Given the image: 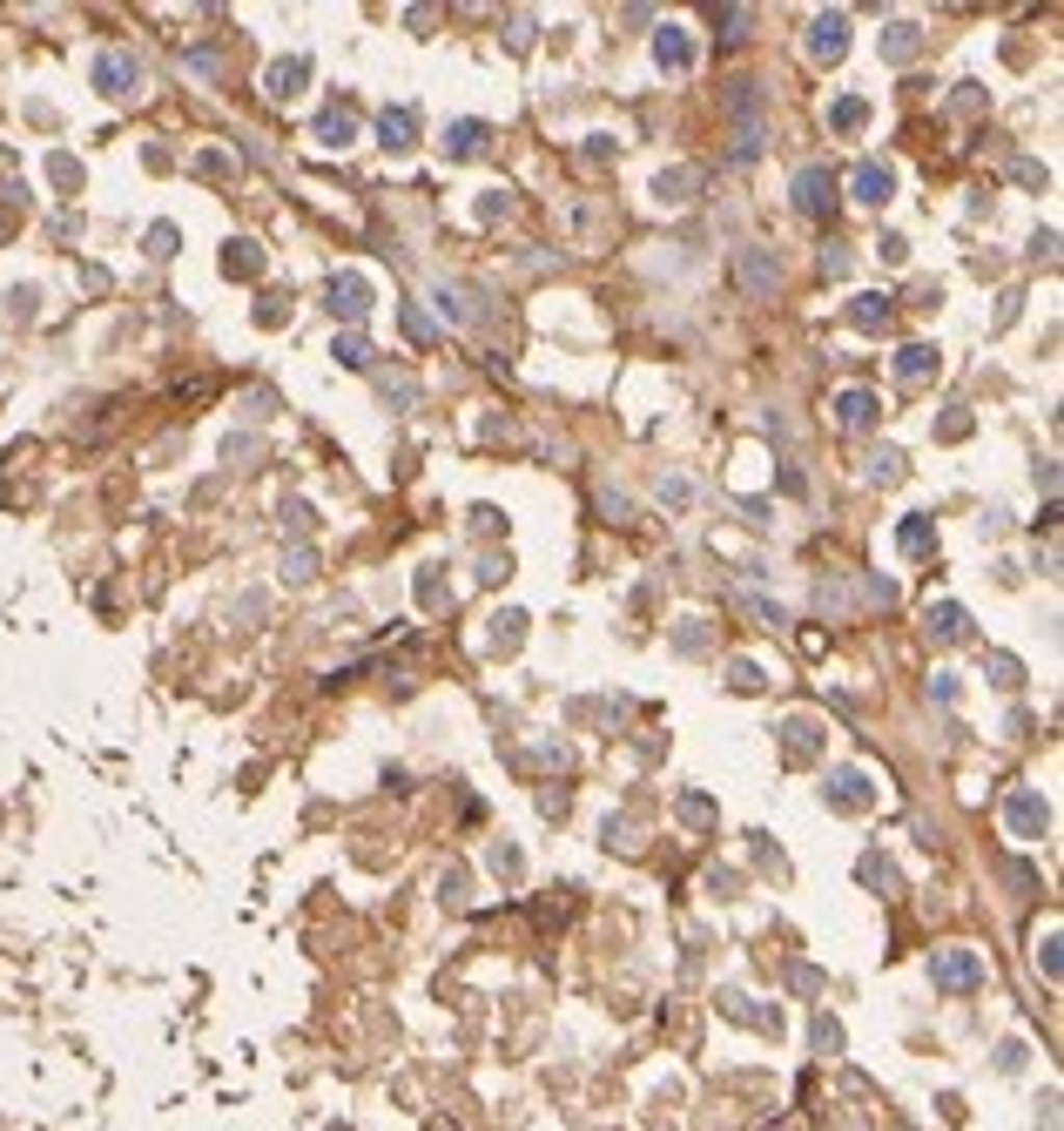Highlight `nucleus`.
I'll use <instances>...</instances> for the list:
<instances>
[{"mask_svg":"<svg viewBox=\"0 0 1064 1131\" xmlns=\"http://www.w3.org/2000/svg\"><path fill=\"white\" fill-rule=\"evenodd\" d=\"M930 977L943 983V991H970V983L984 977V963H977L970 950H943V956H936V963H930Z\"/></svg>","mask_w":1064,"mask_h":1131,"instance_id":"nucleus-1","label":"nucleus"},{"mask_svg":"<svg viewBox=\"0 0 1064 1131\" xmlns=\"http://www.w3.org/2000/svg\"><path fill=\"white\" fill-rule=\"evenodd\" d=\"M95 81H102L108 95H135L141 61H135V54H102V61H95Z\"/></svg>","mask_w":1064,"mask_h":1131,"instance_id":"nucleus-2","label":"nucleus"},{"mask_svg":"<svg viewBox=\"0 0 1064 1131\" xmlns=\"http://www.w3.org/2000/svg\"><path fill=\"white\" fill-rule=\"evenodd\" d=\"M829 203H835L829 169H802V176H796V209H802V216H822Z\"/></svg>","mask_w":1064,"mask_h":1131,"instance_id":"nucleus-3","label":"nucleus"},{"mask_svg":"<svg viewBox=\"0 0 1064 1131\" xmlns=\"http://www.w3.org/2000/svg\"><path fill=\"white\" fill-rule=\"evenodd\" d=\"M808 48H815L822 61H835V54L849 48V21H842V14H822V21H815V41H808Z\"/></svg>","mask_w":1064,"mask_h":1131,"instance_id":"nucleus-4","label":"nucleus"},{"mask_svg":"<svg viewBox=\"0 0 1064 1131\" xmlns=\"http://www.w3.org/2000/svg\"><path fill=\"white\" fill-rule=\"evenodd\" d=\"M856 196H862V203H883V196H889V169L883 162H862L856 169Z\"/></svg>","mask_w":1064,"mask_h":1131,"instance_id":"nucleus-5","label":"nucleus"},{"mask_svg":"<svg viewBox=\"0 0 1064 1131\" xmlns=\"http://www.w3.org/2000/svg\"><path fill=\"white\" fill-rule=\"evenodd\" d=\"M742 283H748L755 297H769V290H775V269H769V256H761V250H748V256H742Z\"/></svg>","mask_w":1064,"mask_h":1131,"instance_id":"nucleus-6","label":"nucleus"},{"mask_svg":"<svg viewBox=\"0 0 1064 1131\" xmlns=\"http://www.w3.org/2000/svg\"><path fill=\"white\" fill-rule=\"evenodd\" d=\"M930 364H936V351H930V343H910V351H903V357H897V378H910V384H924V378H930Z\"/></svg>","mask_w":1064,"mask_h":1131,"instance_id":"nucleus-7","label":"nucleus"},{"mask_svg":"<svg viewBox=\"0 0 1064 1131\" xmlns=\"http://www.w3.org/2000/svg\"><path fill=\"white\" fill-rule=\"evenodd\" d=\"M1011 822L1024 828V836H1038V828L1052 822V815H1044V801H1038V795H1017V801H1011Z\"/></svg>","mask_w":1064,"mask_h":1131,"instance_id":"nucleus-8","label":"nucleus"},{"mask_svg":"<svg viewBox=\"0 0 1064 1131\" xmlns=\"http://www.w3.org/2000/svg\"><path fill=\"white\" fill-rule=\"evenodd\" d=\"M378 128H385V142H391V149H405V142L418 135V114H411V108H391V114H385V122H378Z\"/></svg>","mask_w":1064,"mask_h":1131,"instance_id":"nucleus-9","label":"nucleus"},{"mask_svg":"<svg viewBox=\"0 0 1064 1131\" xmlns=\"http://www.w3.org/2000/svg\"><path fill=\"white\" fill-rule=\"evenodd\" d=\"M835 411H842V425H856V432H862V425L876 418V397L870 391H842V405H835Z\"/></svg>","mask_w":1064,"mask_h":1131,"instance_id":"nucleus-10","label":"nucleus"},{"mask_svg":"<svg viewBox=\"0 0 1064 1131\" xmlns=\"http://www.w3.org/2000/svg\"><path fill=\"white\" fill-rule=\"evenodd\" d=\"M930 626H936V634H943V640H963V634H970V620H963V607H930Z\"/></svg>","mask_w":1064,"mask_h":1131,"instance_id":"nucleus-11","label":"nucleus"},{"mask_svg":"<svg viewBox=\"0 0 1064 1131\" xmlns=\"http://www.w3.org/2000/svg\"><path fill=\"white\" fill-rule=\"evenodd\" d=\"M478 142H486V122H459L445 149H451V155H478Z\"/></svg>","mask_w":1064,"mask_h":1131,"instance_id":"nucleus-12","label":"nucleus"},{"mask_svg":"<svg viewBox=\"0 0 1064 1131\" xmlns=\"http://www.w3.org/2000/svg\"><path fill=\"white\" fill-rule=\"evenodd\" d=\"M331 297H337V310H344V317H358V310H364V283L358 277H337Z\"/></svg>","mask_w":1064,"mask_h":1131,"instance_id":"nucleus-13","label":"nucleus"},{"mask_svg":"<svg viewBox=\"0 0 1064 1131\" xmlns=\"http://www.w3.org/2000/svg\"><path fill=\"white\" fill-rule=\"evenodd\" d=\"M660 61H667V68H687V41H680L674 27H667V34H660Z\"/></svg>","mask_w":1064,"mask_h":1131,"instance_id":"nucleus-14","label":"nucleus"},{"mask_svg":"<svg viewBox=\"0 0 1064 1131\" xmlns=\"http://www.w3.org/2000/svg\"><path fill=\"white\" fill-rule=\"evenodd\" d=\"M835 801H842V808H856V801H862V775H835Z\"/></svg>","mask_w":1064,"mask_h":1131,"instance_id":"nucleus-15","label":"nucleus"},{"mask_svg":"<svg viewBox=\"0 0 1064 1131\" xmlns=\"http://www.w3.org/2000/svg\"><path fill=\"white\" fill-rule=\"evenodd\" d=\"M296 81H304V61H290V68H277V75H269V88H277V95H290V88H296Z\"/></svg>","mask_w":1064,"mask_h":1131,"instance_id":"nucleus-16","label":"nucleus"},{"mask_svg":"<svg viewBox=\"0 0 1064 1131\" xmlns=\"http://www.w3.org/2000/svg\"><path fill=\"white\" fill-rule=\"evenodd\" d=\"M883 317H889L883 297H862V304H856V324H883Z\"/></svg>","mask_w":1064,"mask_h":1131,"instance_id":"nucleus-17","label":"nucleus"}]
</instances>
